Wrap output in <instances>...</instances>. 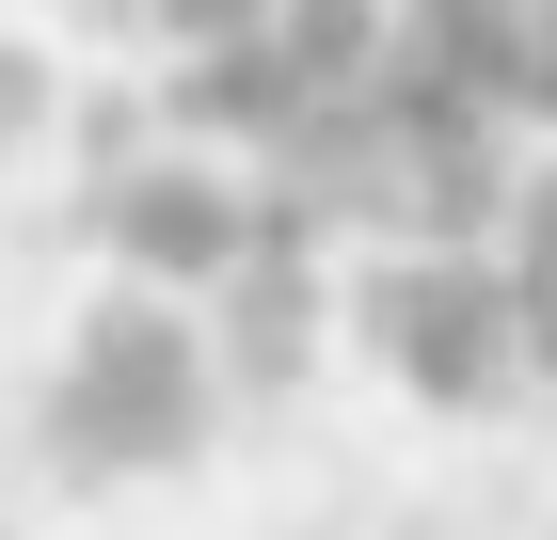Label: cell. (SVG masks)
<instances>
[{"mask_svg": "<svg viewBox=\"0 0 557 540\" xmlns=\"http://www.w3.org/2000/svg\"><path fill=\"white\" fill-rule=\"evenodd\" d=\"M48 445L64 477H160V461L208 445V334L175 318V302H96L64 334V366H48Z\"/></svg>", "mask_w": 557, "mask_h": 540, "instance_id": "1", "label": "cell"}]
</instances>
